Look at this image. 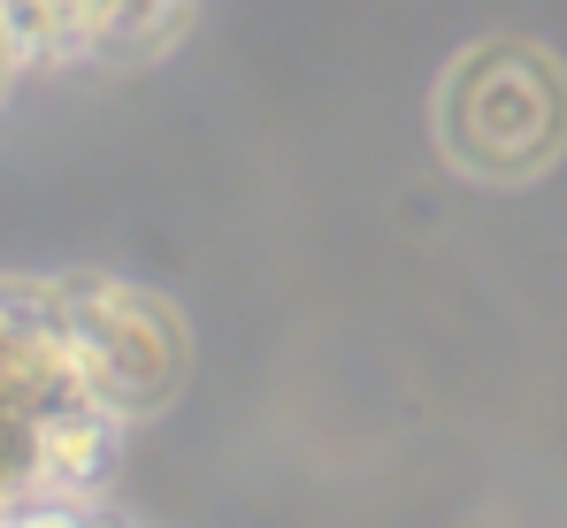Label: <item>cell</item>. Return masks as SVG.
Returning a JSON list of instances; mask_svg holds the SVG:
<instances>
[{"label":"cell","instance_id":"1","mask_svg":"<svg viewBox=\"0 0 567 528\" xmlns=\"http://www.w3.org/2000/svg\"><path fill=\"white\" fill-rule=\"evenodd\" d=\"M430 138L468 184H537L567 154V70L537 39H475L430 92Z\"/></svg>","mask_w":567,"mask_h":528},{"label":"cell","instance_id":"2","mask_svg":"<svg viewBox=\"0 0 567 528\" xmlns=\"http://www.w3.org/2000/svg\"><path fill=\"white\" fill-rule=\"evenodd\" d=\"M0 283L70 345V360H78L85 383H93V398L123 429L154 422V414L185 391L192 330L162 291H146V283H131V276H107V268L0 276Z\"/></svg>","mask_w":567,"mask_h":528},{"label":"cell","instance_id":"3","mask_svg":"<svg viewBox=\"0 0 567 528\" xmlns=\"http://www.w3.org/2000/svg\"><path fill=\"white\" fill-rule=\"evenodd\" d=\"M16 70H23V62H16V46H8V31H0V100H8V85H16Z\"/></svg>","mask_w":567,"mask_h":528},{"label":"cell","instance_id":"4","mask_svg":"<svg viewBox=\"0 0 567 528\" xmlns=\"http://www.w3.org/2000/svg\"><path fill=\"white\" fill-rule=\"evenodd\" d=\"M107 528H115V521H107Z\"/></svg>","mask_w":567,"mask_h":528}]
</instances>
